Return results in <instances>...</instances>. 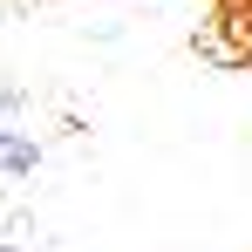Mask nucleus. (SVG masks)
I'll return each mask as SVG.
<instances>
[{"mask_svg":"<svg viewBox=\"0 0 252 252\" xmlns=\"http://www.w3.org/2000/svg\"><path fill=\"white\" fill-rule=\"evenodd\" d=\"M34 164H41V143L28 129H0V170L7 177H34Z\"/></svg>","mask_w":252,"mask_h":252,"instance_id":"nucleus-1","label":"nucleus"},{"mask_svg":"<svg viewBox=\"0 0 252 252\" xmlns=\"http://www.w3.org/2000/svg\"><path fill=\"white\" fill-rule=\"evenodd\" d=\"M0 116H21V89H0Z\"/></svg>","mask_w":252,"mask_h":252,"instance_id":"nucleus-2","label":"nucleus"},{"mask_svg":"<svg viewBox=\"0 0 252 252\" xmlns=\"http://www.w3.org/2000/svg\"><path fill=\"white\" fill-rule=\"evenodd\" d=\"M246 48H252V0H246Z\"/></svg>","mask_w":252,"mask_h":252,"instance_id":"nucleus-3","label":"nucleus"},{"mask_svg":"<svg viewBox=\"0 0 252 252\" xmlns=\"http://www.w3.org/2000/svg\"><path fill=\"white\" fill-rule=\"evenodd\" d=\"M0 246H7V239H0Z\"/></svg>","mask_w":252,"mask_h":252,"instance_id":"nucleus-4","label":"nucleus"},{"mask_svg":"<svg viewBox=\"0 0 252 252\" xmlns=\"http://www.w3.org/2000/svg\"><path fill=\"white\" fill-rule=\"evenodd\" d=\"M0 252H7V246H0Z\"/></svg>","mask_w":252,"mask_h":252,"instance_id":"nucleus-5","label":"nucleus"}]
</instances>
